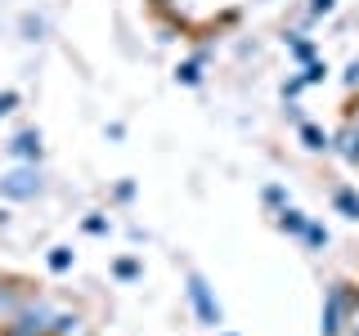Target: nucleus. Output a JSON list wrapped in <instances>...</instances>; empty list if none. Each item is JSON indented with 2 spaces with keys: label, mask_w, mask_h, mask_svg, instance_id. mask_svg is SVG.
<instances>
[{
  "label": "nucleus",
  "mask_w": 359,
  "mask_h": 336,
  "mask_svg": "<svg viewBox=\"0 0 359 336\" xmlns=\"http://www.w3.org/2000/svg\"><path fill=\"white\" fill-rule=\"evenodd\" d=\"M54 314L45 300H22V305L14 309V318L0 328V336H54Z\"/></svg>",
  "instance_id": "f257e3e1"
},
{
  "label": "nucleus",
  "mask_w": 359,
  "mask_h": 336,
  "mask_svg": "<svg viewBox=\"0 0 359 336\" xmlns=\"http://www.w3.org/2000/svg\"><path fill=\"white\" fill-rule=\"evenodd\" d=\"M351 305H355V291L346 287V283H332L328 296H323L319 336H341V332H346V318H351Z\"/></svg>",
  "instance_id": "f03ea898"
},
{
  "label": "nucleus",
  "mask_w": 359,
  "mask_h": 336,
  "mask_svg": "<svg viewBox=\"0 0 359 336\" xmlns=\"http://www.w3.org/2000/svg\"><path fill=\"white\" fill-rule=\"evenodd\" d=\"M41 193V171H36V162L32 166H18V171H9V175H0V197H9V202H32Z\"/></svg>",
  "instance_id": "7ed1b4c3"
},
{
  "label": "nucleus",
  "mask_w": 359,
  "mask_h": 336,
  "mask_svg": "<svg viewBox=\"0 0 359 336\" xmlns=\"http://www.w3.org/2000/svg\"><path fill=\"white\" fill-rule=\"evenodd\" d=\"M189 300H194V314H198L202 328H216L220 323V305H216V296H211V287H207L202 274H189Z\"/></svg>",
  "instance_id": "20e7f679"
},
{
  "label": "nucleus",
  "mask_w": 359,
  "mask_h": 336,
  "mask_svg": "<svg viewBox=\"0 0 359 336\" xmlns=\"http://www.w3.org/2000/svg\"><path fill=\"white\" fill-rule=\"evenodd\" d=\"M9 153H14L18 162H36L41 157V130H18L14 139H9Z\"/></svg>",
  "instance_id": "39448f33"
},
{
  "label": "nucleus",
  "mask_w": 359,
  "mask_h": 336,
  "mask_svg": "<svg viewBox=\"0 0 359 336\" xmlns=\"http://www.w3.org/2000/svg\"><path fill=\"white\" fill-rule=\"evenodd\" d=\"M332 148L341 153L346 162H355V166H359V126H355V121H346V126H341V134L332 139Z\"/></svg>",
  "instance_id": "423d86ee"
},
{
  "label": "nucleus",
  "mask_w": 359,
  "mask_h": 336,
  "mask_svg": "<svg viewBox=\"0 0 359 336\" xmlns=\"http://www.w3.org/2000/svg\"><path fill=\"white\" fill-rule=\"evenodd\" d=\"M278 229H283V233H292V238H306V229H310V220H306V216H301V211H297V206H283V211H278Z\"/></svg>",
  "instance_id": "0eeeda50"
},
{
  "label": "nucleus",
  "mask_w": 359,
  "mask_h": 336,
  "mask_svg": "<svg viewBox=\"0 0 359 336\" xmlns=\"http://www.w3.org/2000/svg\"><path fill=\"white\" fill-rule=\"evenodd\" d=\"M301 144H306L310 153H328V148H332V139H328L319 126H314V121H301Z\"/></svg>",
  "instance_id": "6e6552de"
},
{
  "label": "nucleus",
  "mask_w": 359,
  "mask_h": 336,
  "mask_svg": "<svg viewBox=\"0 0 359 336\" xmlns=\"http://www.w3.org/2000/svg\"><path fill=\"white\" fill-rule=\"evenodd\" d=\"M337 211H341V216L346 220H359V193H355V188H337Z\"/></svg>",
  "instance_id": "1a4fd4ad"
},
{
  "label": "nucleus",
  "mask_w": 359,
  "mask_h": 336,
  "mask_svg": "<svg viewBox=\"0 0 359 336\" xmlns=\"http://www.w3.org/2000/svg\"><path fill=\"white\" fill-rule=\"evenodd\" d=\"M54 336H86L81 314H59V318H54Z\"/></svg>",
  "instance_id": "9d476101"
},
{
  "label": "nucleus",
  "mask_w": 359,
  "mask_h": 336,
  "mask_svg": "<svg viewBox=\"0 0 359 336\" xmlns=\"http://www.w3.org/2000/svg\"><path fill=\"white\" fill-rule=\"evenodd\" d=\"M14 309H18V296H14V287L0 278V323H9L14 318Z\"/></svg>",
  "instance_id": "9b49d317"
},
{
  "label": "nucleus",
  "mask_w": 359,
  "mask_h": 336,
  "mask_svg": "<svg viewBox=\"0 0 359 336\" xmlns=\"http://www.w3.org/2000/svg\"><path fill=\"white\" fill-rule=\"evenodd\" d=\"M175 81H184V85H198V81H202V59H189V63H180V67H175Z\"/></svg>",
  "instance_id": "f8f14e48"
},
{
  "label": "nucleus",
  "mask_w": 359,
  "mask_h": 336,
  "mask_svg": "<svg viewBox=\"0 0 359 336\" xmlns=\"http://www.w3.org/2000/svg\"><path fill=\"white\" fill-rule=\"evenodd\" d=\"M50 269H54V274H67V269H72V246H54V251H50Z\"/></svg>",
  "instance_id": "ddd939ff"
},
{
  "label": "nucleus",
  "mask_w": 359,
  "mask_h": 336,
  "mask_svg": "<svg viewBox=\"0 0 359 336\" xmlns=\"http://www.w3.org/2000/svg\"><path fill=\"white\" fill-rule=\"evenodd\" d=\"M323 76H328V63H319V59H314V63H306V67H301V81H306V85H319V81H323Z\"/></svg>",
  "instance_id": "4468645a"
},
{
  "label": "nucleus",
  "mask_w": 359,
  "mask_h": 336,
  "mask_svg": "<svg viewBox=\"0 0 359 336\" xmlns=\"http://www.w3.org/2000/svg\"><path fill=\"white\" fill-rule=\"evenodd\" d=\"M292 59H297V63H314V45L301 41V36H292Z\"/></svg>",
  "instance_id": "2eb2a0df"
},
{
  "label": "nucleus",
  "mask_w": 359,
  "mask_h": 336,
  "mask_svg": "<svg viewBox=\"0 0 359 336\" xmlns=\"http://www.w3.org/2000/svg\"><path fill=\"white\" fill-rule=\"evenodd\" d=\"M112 274H117L121 283H135V278H140V260H117V265H112Z\"/></svg>",
  "instance_id": "dca6fc26"
},
{
  "label": "nucleus",
  "mask_w": 359,
  "mask_h": 336,
  "mask_svg": "<svg viewBox=\"0 0 359 336\" xmlns=\"http://www.w3.org/2000/svg\"><path fill=\"white\" fill-rule=\"evenodd\" d=\"M265 206L283 211V206H292V202H287V193H283V188H278V184H269V188H265Z\"/></svg>",
  "instance_id": "f3484780"
},
{
  "label": "nucleus",
  "mask_w": 359,
  "mask_h": 336,
  "mask_svg": "<svg viewBox=\"0 0 359 336\" xmlns=\"http://www.w3.org/2000/svg\"><path fill=\"white\" fill-rule=\"evenodd\" d=\"M22 31H27V41H41V31H45V22L27 14V18H22Z\"/></svg>",
  "instance_id": "a211bd4d"
},
{
  "label": "nucleus",
  "mask_w": 359,
  "mask_h": 336,
  "mask_svg": "<svg viewBox=\"0 0 359 336\" xmlns=\"http://www.w3.org/2000/svg\"><path fill=\"white\" fill-rule=\"evenodd\" d=\"M306 242H310V246H328V229H319V224H310V229H306Z\"/></svg>",
  "instance_id": "6ab92c4d"
},
{
  "label": "nucleus",
  "mask_w": 359,
  "mask_h": 336,
  "mask_svg": "<svg viewBox=\"0 0 359 336\" xmlns=\"http://www.w3.org/2000/svg\"><path fill=\"white\" fill-rule=\"evenodd\" d=\"M81 229L99 238V233H108V220H104V216H86V224H81Z\"/></svg>",
  "instance_id": "aec40b11"
},
{
  "label": "nucleus",
  "mask_w": 359,
  "mask_h": 336,
  "mask_svg": "<svg viewBox=\"0 0 359 336\" xmlns=\"http://www.w3.org/2000/svg\"><path fill=\"white\" fill-rule=\"evenodd\" d=\"M14 108H18V94H14V90H0V117L14 112Z\"/></svg>",
  "instance_id": "412c9836"
},
{
  "label": "nucleus",
  "mask_w": 359,
  "mask_h": 336,
  "mask_svg": "<svg viewBox=\"0 0 359 336\" xmlns=\"http://www.w3.org/2000/svg\"><path fill=\"white\" fill-rule=\"evenodd\" d=\"M332 5H337V0H310V18H319V14H332Z\"/></svg>",
  "instance_id": "4be33fe9"
},
{
  "label": "nucleus",
  "mask_w": 359,
  "mask_h": 336,
  "mask_svg": "<svg viewBox=\"0 0 359 336\" xmlns=\"http://www.w3.org/2000/svg\"><path fill=\"white\" fill-rule=\"evenodd\" d=\"M301 90H306V81H301V76H292V81H283V99H292V94H301Z\"/></svg>",
  "instance_id": "5701e85b"
},
{
  "label": "nucleus",
  "mask_w": 359,
  "mask_h": 336,
  "mask_svg": "<svg viewBox=\"0 0 359 336\" xmlns=\"http://www.w3.org/2000/svg\"><path fill=\"white\" fill-rule=\"evenodd\" d=\"M346 332H351V336H359V300L351 305V318H346Z\"/></svg>",
  "instance_id": "b1692460"
},
{
  "label": "nucleus",
  "mask_w": 359,
  "mask_h": 336,
  "mask_svg": "<svg viewBox=\"0 0 359 336\" xmlns=\"http://www.w3.org/2000/svg\"><path fill=\"white\" fill-rule=\"evenodd\" d=\"M346 85H351V90H359V59H355L351 67H346Z\"/></svg>",
  "instance_id": "393cba45"
},
{
  "label": "nucleus",
  "mask_w": 359,
  "mask_h": 336,
  "mask_svg": "<svg viewBox=\"0 0 359 336\" xmlns=\"http://www.w3.org/2000/svg\"><path fill=\"white\" fill-rule=\"evenodd\" d=\"M135 197V184H130V179H126V184H117V202H130Z\"/></svg>",
  "instance_id": "a878e982"
},
{
  "label": "nucleus",
  "mask_w": 359,
  "mask_h": 336,
  "mask_svg": "<svg viewBox=\"0 0 359 336\" xmlns=\"http://www.w3.org/2000/svg\"><path fill=\"white\" fill-rule=\"evenodd\" d=\"M351 121H355V126H359V104H355V112H351Z\"/></svg>",
  "instance_id": "bb28decb"
},
{
  "label": "nucleus",
  "mask_w": 359,
  "mask_h": 336,
  "mask_svg": "<svg viewBox=\"0 0 359 336\" xmlns=\"http://www.w3.org/2000/svg\"><path fill=\"white\" fill-rule=\"evenodd\" d=\"M157 5H171V0H157Z\"/></svg>",
  "instance_id": "cd10ccee"
},
{
  "label": "nucleus",
  "mask_w": 359,
  "mask_h": 336,
  "mask_svg": "<svg viewBox=\"0 0 359 336\" xmlns=\"http://www.w3.org/2000/svg\"><path fill=\"white\" fill-rule=\"evenodd\" d=\"M224 336H233V332H224Z\"/></svg>",
  "instance_id": "c85d7f7f"
},
{
  "label": "nucleus",
  "mask_w": 359,
  "mask_h": 336,
  "mask_svg": "<svg viewBox=\"0 0 359 336\" xmlns=\"http://www.w3.org/2000/svg\"><path fill=\"white\" fill-rule=\"evenodd\" d=\"M355 300H359V296H355Z\"/></svg>",
  "instance_id": "c756f323"
}]
</instances>
